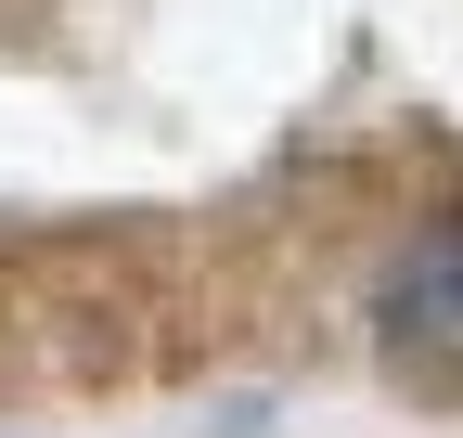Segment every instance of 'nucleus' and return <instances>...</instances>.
Returning a JSON list of instances; mask_svg holds the SVG:
<instances>
[{"label":"nucleus","instance_id":"obj_1","mask_svg":"<svg viewBox=\"0 0 463 438\" xmlns=\"http://www.w3.org/2000/svg\"><path fill=\"white\" fill-rule=\"evenodd\" d=\"M373 348L412 387H463V219L412 233V258L373 284Z\"/></svg>","mask_w":463,"mask_h":438}]
</instances>
